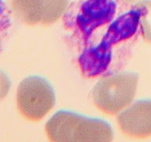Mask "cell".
I'll return each instance as SVG.
<instances>
[{
	"mask_svg": "<svg viewBox=\"0 0 151 142\" xmlns=\"http://www.w3.org/2000/svg\"><path fill=\"white\" fill-rule=\"evenodd\" d=\"M141 8L138 3L109 24L98 44L87 47L79 58L81 71L87 78H93L105 72L111 65L117 46L132 39L141 31Z\"/></svg>",
	"mask_w": 151,
	"mask_h": 142,
	"instance_id": "cell-1",
	"label": "cell"
},
{
	"mask_svg": "<svg viewBox=\"0 0 151 142\" xmlns=\"http://www.w3.org/2000/svg\"><path fill=\"white\" fill-rule=\"evenodd\" d=\"M45 132L55 142H109L114 137L111 126L105 120L64 110L47 121Z\"/></svg>",
	"mask_w": 151,
	"mask_h": 142,
	"instance_id": "cell-2",
	"label": "cell"
},
{
	"mask_svg": "<svg viewBox=\"0 0 151 142\" xmlns=\"http://www.w3.org/2000/svg\"><path fill=\"white\" fill-rule=\"evenodd\" d=\"M138 80V74L133 72H123L103 77L93 89V105L105 115H117L132 103Z\"/></svg>",
	"mask_w": 151,
	"mask_h": 142,
	"instance_id": "cell-3",
	"label": "cell"
},
{
	"mask_svg": "<svg viewBox=\"0 0 151 142\" xmlns=\"http://www.w3.org/2000/svg\"><path fill=\"white\" fill-rule=\"evenodd\" d=\"M55 101L52 85L42 76H29L17 88V110L24 119L30 122H38L45 118L54 108Z\"/></svg>",
	"mask_w": 151,
	"mask_h": 142,
	"instance_id": "cell-4",
	"label": "cell"
},
{
	"mask_svg": "<svg viewBox=\"0 0 151 142\" xmlns=\"http://www.w3.org/2000/svg\"><path fill=\"white\" fill-rule=\"evenodd\" d=\"M116 0H81L68 13L80 37L86 42L97 30L111 23L117 12Z\"/></svg>",
	"mask_w": 151,
	"mask_h": 142,
	"instance_id": "cell-5",
	"label": "cell"
},
{
	"mask_svg": "<svg viewBox=\"0 0 151 142\" xmlns=\"http://www.w3.org/2000/svg\"><path fill=\"white\" fill-rule=\"evenodd\" d=\"M15 16L29 26L50 25L65 14L69 0H11Z\"/></svg>",
	"mask_w": 151,
	"mask_h": 142,
	"instance_id": "cell-6",
	"label": "cell"
},
{
	"mask_svg": "<svg viewBox=\"0 0 151 142\" xmlns=\"http://www.w3.org/2000/svg\"><path fill=\"white\" fill-rule=\"evenodd\" d=\"M117 122L122 133L128 137H151V99L131 103L119 113Z\"/></svg>",
	"mask_w": 151,
	"mask_h": 142,
	"instance_id": "cell-7",
	"label": "cell"
},
{
	"mask_svg": "<svg viewBox=\"0 0 151 142\" xmlns=\"http://www.w3.org/2000/svg\"><path fill=\"white\" fill-rule=\"evenodd\" d=\"M141 8V33L146 42L151 43V0L137 2Z\"/></svg>",
	"mask_w": 151,
	"mask_h": 142,
	"instance_id": "cell-8",
	"label": "cell"
},
{
	"mask_svg": "<svg viewBox=\"0 0 151 142\" xmlns=\"http://www.w3.org/2000/svg\"><path fill=\"white\" fill-rule=\"evenodd\" d=\"M10 12L3 0H0V46L10 26Z\"/></svg>",
	"mask_w": 151,
	"mask_h": 142,
	"instance_id": "cell-9",
	"label": "cell"
},
{
	"mask_svg": "<svg viewBox=\"0 0 151 142\" xmlns=\"http://www.w3.org/2000/svg\"><path fill=\"white\" fill-rule=\"evenodd\" d=\"M11 89V80L4 72L0 71V101L4 99Z\"/></svg>",
	"mask_w": 151,
	"mask_h": 142,
	"instance_id": "cell-10",
	"label": "cell"
}]
</instances>
